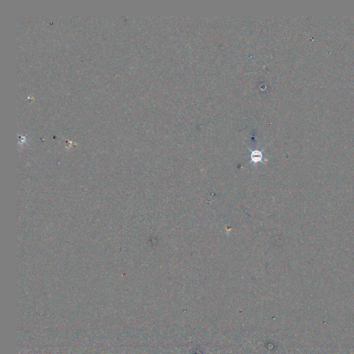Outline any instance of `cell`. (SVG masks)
Listing matches in <instances>:
<instances>
[{
    "label": "cell",
    "instance_id": "cell-1",
    "mask_svg": "<svg viewBox=\"0 0 354 354\" xmlns=\"http://www.w3.org/2000/svg\"><path fill=\"white\" fill-rule=\"evenodd\" d=\"M251 158H252V161L255 163L259 162L262 158V154L259 151H254L251 154Z\"/></svg>",
    "mask_w": 354,
    "mask_h": 354
}]
</instances>
